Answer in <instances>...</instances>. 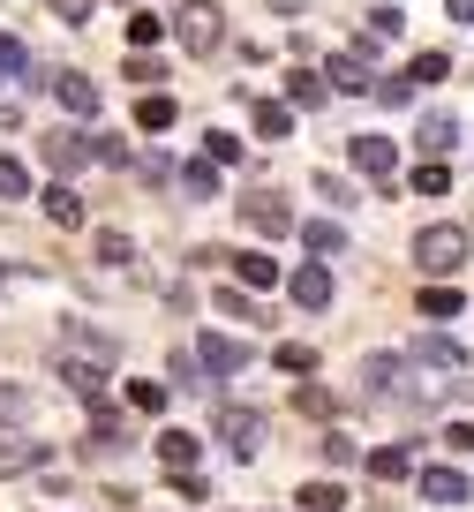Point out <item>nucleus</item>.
Listing matches in <instances>:
<instances>
[{"label": "nucleus", "mask_w": 474, "mask_h": 512, "mask_svg": "<svg viewBox=\"0 0 474 512\" xmlns=\"http://www.w3.org/2000/svg\"><path fill=\"white\" fill-rule=\"evenodd\" d=\"M467 256H474V234H467V226H452V219H437V226L414 234V264H422L429 279H452Z\"/></svg>", "instance_id": "nucleus-1"}, {"label": "nucleus", "mask_w": 474, "mask_h": 512, "mask_svg": "<svg viewBox=\"0 0 474 512\" xmlns=\"http://www.w3.org/2000/svg\"><path fill=\"white\" fill-rule=\"evenodd\" d=\"M174 38H181V53H189V61L219 53V46H226V16H219V0H181Z\"/></svg>", "instance_id": "nucleus-2"}, {"label": "nucleus", "mask_w": 474, "mask_h": 512, "mask_svg": "<svg viewBox=\"0 0 474 512\" xmlns=\"http://www.w3.org/2000/svg\"><path fill=\"white\" fill-rule=\"evenodd\" d=\"M241 226H249V234H264V241H279V234H294V204H286V196H241Z\"/></svg>", "instance_id": "nucleus-3"}, {"label": "nucleus", "mask_w": 474, "mask_h": 512, "mask_svg": "<svg viewBox=\"0 0 474 512\" xmlns=\"http://www.w3.org/2000/svg\"><path fill=\"white\" fill-rule=\"evenodd\" d=\"M219 437L234 445V460H256L264 452V415L256 407H219Z\"/></svg>", "instance_id": "nucleus-4"}, {"label": "nucleus", "mask_w": 474, "mask_h": 512, "mask_svg": "<svg viewBox=\"0 0 474 512\" xmlns=\"http://www.w3.org/2000/svg\"><path fill=\"white\" fill-rule=\"evenodd\" d=\"M61 347L68 354H91V362H121V339H113V332H91V324H83V317H61Z\"/></svg>", "instance_id": "nucleus-5"}, {"label": "nucleus", "mask_w": 474, "mask_h": 512, "mask_svg": "<svg viewBox=\"0 0 474 512\" xmlns=\"http://www.w3.org/2000/svg\"><path fill=\"white\" fill-rule=\"evenodd\" d=\"M347 159H354V174H369V181H392L399 151H392V136H354V144H347Z\"/></svg>", "instance_id": "nucleus-6"}, {"label": "nucleus", "mask_w": 474, "mask_h": 512, "mask_svg": "<svg viewBox=\"0 0 474 512\" xmlns=\"http://www.w3.org/2000/svg\"><path fill=\"white\" fill-rule=\"evenodd\" d=\"M196 354H204L211 377H234V369H249V339H226V332H204V339H196Z\"/></svg>", "instance_id": "nucleus-7"}, {"label": "nucleus", "mask_w": 474, "mask_h": 512, "mask_svg": "<svg viewBox=\"0 0 474 512\" xmlns=\"http://www.w3.org/2000/svg\"><path fill=\"white\" fill-rule=\"evenodd\" d=\"M61 384L76 392V400H98V392H106V362H91V354H68V347H61Z\"/></svg>", "instance_id": "nucleus-8"}, {"label": "nucleus", "mask_w": 474, "mask_h": 512, "mask_svg": "<svg viewBox=\"0 0 474 512\" xmlns=\"http://www.w3.org/2000/svg\"><path fill=\"white\" fill-rule=\"evenodd\" d=\"M53 98H61V113H76V121H91V113H98V83L76 76V68H61V76H53Z\"/></svg>", "instance_id": "nucleus-9"}, {"label": "nucleus", "mask_w": 474, "mask_h": 512, "mask_svg": "<svg viewBox=\"0 0 474 512\" xmlns=\"http://www.w3.org/2000/svg\"><path fill=\"white\" fill-rule=\"evenodd\" d=\"M286 294H294V309H332V272H324V264H301V272L286 279Z\"/></svg>", "instance_id": "nucleus-10"}, {"label": "nucleus", "mask_w": 474, "mask_h": 512, "mask_svg": "<svg viewBox=\"0 0 474 512\" xmlns=\"http://www.w3.org/2000/svg\"><path fill=\"white\" fill-rule=\"evenodd\" d=\"M422 497H429V505H467L474 482L459 475V467H422Z\"/></svg>", "instance_id": "nucleus-11"}, {"label": "nucleus", "mask_w": 474, "mask_h": 512, "mask_svg": "<svg viewBox=\"0 0 474 512\" xmlns=\"http://www.w3.org/2000/svg\"><path fill=\"white\" fill-rule=\"evenodd\" d=\"M38 460H46V445H38V437H23V430H0V475H31Z\"/></svg>", "instance_id": "nucleus-12"}, {"label": "nucleus", "mask_w": 474, "mask_h": 512, "mask_svg": "<svg viewBox=\"0 0 474 512\" xmlns=\"http://www.w3.org/2000/svg\"><path fill=\"white\" fill-rule=\"evenodd\" d=\"M249 121H256V136H264V144L294 136V106H286V98H256V106H249Z\"/></svg>", "instance_id": "nucleus-13"}, {"label": "nucleus", "mask_w": 474, "mask_h": 512, "mask_svg": "<svg viewBox=\"0 0 474 512\" xmlns=\"http://www.w3.org/2000/svg\"><path fill=\"white\" fill-rule=\"evenodd\" d=\"M38 159H46V166H53V174H76V166H83V159H91V144H83V136H61V128H53L46 144H38Z\"/></svg>", "instance_id": "nucleus-14"}, {"label": "nucleus", "mask_w": 474, "mask_h": 512, "mask_svg": "<svg viewBox=\"0 0 474 512\" xmlns=\"http://www.w3.org/2000/svg\"><path fill=\"white\" fill-rule=\"evenodd\" d=\"M324 98H332V83L316 76V68H294V76H286V106H294V113H316Z\"/></svg>", "instance_id": "nucleus-15"}, {"label": "nucleus", "mask_w": 474, "mask_h": 512, "mask_svg": "<svg viewBox=\"0 0 474 512\" xmlns=\"http://www.w3.org/2000/svg\"><path fill=\"white\" fill-rule=\"evenodd\" d=\"M38 204H46V219H53V226H61V234H76V226H83V196H76V189H68V181H53V189H46V196H38Z\"/></svg>", "instance_id": "nucleus-16"}, {"label": "nucleus", "mask_w": 474, "mask_h": 512, "mask_svg": "<svg viewBox=\"0 0 474 512\" xmlns=\"http://www.w3.org/2000/svg\"><path fill=\"white\" fill-rule=\"evenodd\" d=\"M414 362H429V369H467V347H459V339H444V332H422V339H414Z\"/></svg>", "instance_id": "nucleus-17"}, {"label": "nucleus", "mask_w": 474, "mask_h": 512, "mask_svg": "<svg viewBox=\"0 0 474 512\" xmlns=\"http://www.w3.org/2000/svg\"><path fill=\"white\" fill-rule=\"evenodd\" d=\"M369 475L377 482H407L414 475V445H377L369 452Z\"/></svg>", "instance_id": "nucleus-18"}, {"label": "nucleus", "mask_w": 474, "mask_h": 512, "mask_svg": "<svg viewBox=\"0 0 474 512\" xmlns=\"http://www.w3.org/2000/svg\"><path fill=\"white\" fill-rule=\"evenodd\" d=\"M414 144H422V151H429V159H444V151H452V144H459V121H452V113H429V121H422V128H414Z\"/></svg>", "instance_id": "nucleus-19"}, {"label": "nucleus", "mask_w": 474, "mask_h": 512, "mask_svg": "<svg viewBox=\"0 0 474 512\" xmlns=\"http://www.w3.org/2000/svg\"><path fill=\"white\" fill-rule=\"evenodd\" d=\"M301 249L339 256V249H347V226H339V219H301Z\"/></svg>", "instance_id": "nucleus-20"}, {"label": "nucleus", "mask_w": 474, "mask_h": 512, "mask_svg": "<svg viewBox=\"0 0 474 512\" xmlns=\"http://www.w3.org/2000/svg\"><path fill=\"white\" fill-rule=\"evenodd\" d=\"M91 249H98V264H106V272H128V264H136V241H128V234H113V226L91 241Z\"/></svg>", "instance_id": "nucleus-21"}, {"label": "nucleus", "mask_w": 474, "mask_h": 512, "mask_svg": "<svg viewBox=\"0 0 474 512\" xmlns=\"http://www.w3.org/2000/svg\"><path fill=\"white\" fill-rule=\"evenodd\" d=\"M181 189H189L196 204H204V196H219V159H189V166H181Z\"/></svg>", "instance_id": "nucleus-22"}, {"label": "nucleus", "mask_w": 474, "mask_h": 512, "mask_svg": "<svg viewBox=\"0 0 474 512\" xmlns=\"http://www.w3.org/2000/svg\"><path fill=\"white\" fill-rule=\"evenodd\" d=\"M301 512H339V505H347V490H339V482H301Z\"/></svg>", "instance_id": "nucleus-23"}, {"label": "nucleus", "mask_w": 474, "mask_h": 512, "mask_svg": "<svg viewBox=\"0 0 474 512\" xmlns=\"http://www.w3.org/2000/svg\"><path fill=\"white\" fill-rule=\"evenodd\" d=\"M158 460L174 467V475H181V467H196V437L189 430H166V437H158Z\"/></svg>", "instance_id": "nucleus-24"}, {"label": "nucleus", "mask_w": 474, "mask_h": 512, "mask_svg": "<svg viewBox=\"0 0 474 512\" xmlns=\"http://www.w3.org/2000/svg\"><path fill=\"white\" fill-rule=\"evenodd\" d=\"M271 362H279L286 377H316V347H301V339H286V347H271Z\"/></svg>", "instance_id": "nucleus-25"}, {"label": "nucleus", "mask_w": 474, "mask_h": 512, "mask_svg": "<svg viewBox=\"0 0 474 512\" xmlns=\"http://www.w3.org/2000/svg\"><path fill=\"white\" fill-rule=\"evenodd\" d=\"M16 196H31V174H23V159L0 151V204H16Z\"/></svg>", "instance_id": "nucleus-26"}, {"label": "nucleus", "mask_w": 474, "mask_h": 512, "mask_svg": "<svg viewBox=\"0 0 474 512\" xmlns=\"http://www.w3.org/2000/svg\"><path fill=\"white\" fill-rule=\"evenodd\" d=\"M136 128H174V98H166V91H151V98L136 106Z\"/></svg>", "instance_id": "nucleus-27"}, {"label": "nucleus", "mask_w": 474, "mask_h": 512, "mask_svg": "<svg viewBox=\"0 0 474 512\" xmlns=\"http://www.w3.org/2000/svg\"><path fill=\"white\" fill-rule=\"evenodd\" d=\"M444 189H452L444 159H422V166H414V196H444Z\"/></svg>", "instance_id": "nucleus-28"}, {"label": "nucleus", "mask_w": 474, "mask_h": 512, "mask_svg": "<svg viewBox=\"0 0 474 512\" xmlns=\"http://www.w3.org/2000/svg\"><path fill=\"white\" fill-rule=\"evenodd\" d=\"M234 272H241V287H271L279 264H271V256H234Z\"/></svg>", "instance_id": "nucleus-29"}, {"label": "nucleus", "mask_w": 474, "mask_h": 512, "mask_svg": "<svg viewBox=\"0 0 474 512\" xmlns=\"http://www.w3.org/2000/svg\"><path fill=\"white\" fill-rule=\"evenodd\" d=\"M407 76H414V91H422V83H444V76H452V61H444V53H414Z\"/></svg>", "instance_id": "nucleus-30"}, {"label": "nucleus", "mask_w": 474, "mask_h": 512, "mask_svg": "<svg viewBox=\"0 0 474 512\" xmlns=\"http://www.w3.org/2000/svg\"><path fill=\"white\" fill-rule=\"evenodd\" d=\"M399 377H407V362H392V354L369 362V392H399Z\"/></svg>", "instance_id": "nucleus-31"}, {"label": "nucleus", "mask_w": 474, "mask_h": 512, "mask_svg": "<svg viewBox=\"0 0 474 512\" xmlns=\"http://www.w3.org/2000/svg\"><path fill=\"white\" fill-rule=\"evenodd\" d=\"M459 309H467V302H459V287H429L422 294V317H459Z\"/></svg>", "instance_id": "nucleus-32"}, {"label": "nucleus", "mask_w": 474, "mask_h": 512, "mask_svg": "<svg viewBox=\"0 0 474 512\" xmlns=\"http://www.w3.org/2000/svg\"><path fill=\"white\" fill-rule=\"evenodd\" d=\"M128 407H136V415H158V407H166V384H151V377L128 384Z\"/></svg>", "instance_id": "nucleus-33"}, {"label": "nucleus", "mask_w": 474, "mask_h": 512, "mask_svg": "<svg viewBox=\"0 0 474 512\" xmlns=\"http://www.w3.org/2000/svg\"><path fill=\"white\" fill-rule=\"evenodd\" d=\"M294 407H309V415H332V392H324L316 377H301V384H294Z\"/></svg>", "instance_id": "nucleus-34"}, {"label": "nucleus", "mask_w": 474, "mask_h": 512, "mask_svg": "<svg viewBox=\"0 0 474 512\" xmlns=\"http://www.w3.org/2000/svg\"><path fill=\"white\" fill-rule=\"evenodd\" d=\"M174 384H189V392H204V354H174Z\"/></svg>", "instance_id": "nucleus-35"}, {"label": "nucleus", "mask_w": 474, "mask_h": 512, "mask_svg": "<svg viewBox=\"0 0 474 512\" xmlns=\"http://www.w3.org/2000/svg\"><path fill=\"white\" fill-rule=\"evenodd\" d=\"M324 460H332V467H354V460H362V445H354L347 430H332V437H324Z\"/></svg>", "instance_id": "nucleus-36"}, {"label": "nucleus", "mask_w": 474, "mask_h": 512, "mask_svg": "<svg viewBox=\"0 0 474 512\" xmlns=\"http://www.w3.org/2000/svg\"><path fill=\"white\" fill-rule=\"evenodd\" d=\"M158 38H166L158 16H128V46H158Z\"/></svg>", "instance_id": "nucleus-37"}, {"label": "nucleus", "mask_w": 474, "mask_h": 512, "mask_svg": "<svg viewBox=\"0 0 474 512\" xmlns=\"http://www.w3.org/2000/svg\"><path fill=\"white\" fill-rule=\"evenodd\" d=\"M204 159L234 166V159H241V136H226V128H211V144H204Z\"/></svg>", "instance_id": "nucleus-38"}, {"label": "nucleus", "mask_w": 474, "mask_h": 512, "mask_svg": "<svg viewBox=\"0 0 474 512\" xmlns=\"http://www.w3.org/2000/svg\"><path fill=\"white\" fill-rule=\"evenodd\" d=\"M174 490H181V505H204V497H211V482L196 475V467H181V475H174Z\"/></svg>", "instance_id": "nucleus-39"}, {"label": "nucleus", "mask_w": 474, "mask_h": 512, "mask_svg": "<svg viewBox=\"0 0 474 512\" xmlns=\"http://www.w3.org/2000/svg\"><path fill=\"white\" fill-rule=\"evenodd\" d=\"M219 309H226V317H241V324H256V302L241 287H219Z\"/></svg>", "instance_id": "nucleus-40"}, {"label": "nucleus", "mask_w": 474, "mask_h": 512, "mask_svg": "<svg viewBox=\"0 0 474 512\" xmlns=\"http://www.w3.org/2000/svg\"><path fill=\"white\" fill-rule=\"evenodd\" d=\"M23 68H31V53H23L16 38H0V76H23Z\"/></svg>", "instance_id": "nucleus-41"}, {"label": "nucleus", "mask_w": 474, "mask_h": 512, "mask_svg": "<svg viewBox=\"0 0 474 512\" xmlns=\"http://www.w3.org/2000/svg\"><path fill=\"white\" fill-rule=\"evenodd\" d=\"M369 38H399V8H369Z\"/></svg>", "instance_id": "nucleus-42"}, {"label": "nucleus", "mask_w": 474, "mask_h": 512, "mask_svg": "<svg viewBox=\"0 0 474 512\" xmlns=\"http://www.w3.org/2000/svg\"><path fill=\"white\" fill-rule=\"evenodd\" d=\"M444 445H452L459 460H474V422H452V430H444Z\"/></svg>", "instance_id": "nucleus-43"}, {"label": "nucleus", "mask_w": 474, "mask_h": 512, "mask_svg": "<svg viewBox=\"0 0 474 512\" xmlns=\"http://www.w3.org/2000/svg\"><path fill=\"white\" fill-rule=\"evenodd\" d=\"M377 98H384V106H407V98H414V76H392V83H377Z\"/></svg>", "instance_id": "nucleus-44"}, {"label": "nucleus", "mask_w": 474, "mask_h": 512, "mask_svg": "<svg viewBox=\"0 0 474 512\" xmlns=\"http://www.w3.org/2000/svg\"><path fill=\"white\" fill-rule=\"evenodd\" d=\"M53 16L61 23H91V0H53Z\"/></svg>", "instance_id": "nucleus-45"}, {"label": "nucleus", "mask_w": 474, "mask_h": 512, "mask_svg": "<svg viewBox=\"0 0 474 512\" xmlns=\"http://www.w3.org/2000/svg\"><path fill=\"white\" fill-rule=\"evenodd\" d=\"M444 16H452V23H474V0H444Z\"/></svg>", "instance_id": "nucleus-46"}]
</instances>
